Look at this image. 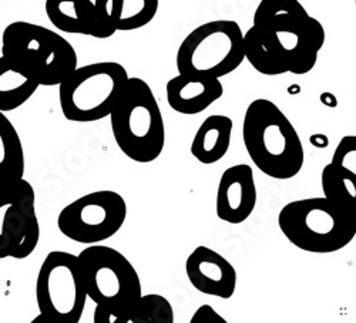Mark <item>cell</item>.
<instances>
[{
    "mask_svg": "<svg viewBox=\"0 0 356 323\" xmlns=\"http://www.w3.org/2000/svg\"><path fill=\"white\" fill-rule=\"evenodd\" d=\"M126 218V199L118 192L103 190L66 205L58 214L57 226L66 238L92 247L114 237Z\"/></svg>",
    "mask_w": 356,
    "mask_h": 323,
    "instance_id": "10",
    "label": "cell"
},
{
    "mask_svg": "<svg viewBox=\"0 0 356 323\" xmlns=\"http://www.w3.org/2000/svg\"><path fill=\"white\" fill-rule=\"evenodd\" d=\"M321 183L323 198L356 220V174L328 164L322 169Z\"/></svg>",
    "mask_w": 356,
    "mask_h": 323,
    "instance_id": "20",
    "label": "cell"
},
{
    "mask_svg": "<svg viewBox=\"0 0 356 323\" xmlns=\"http://www.w3.org/2000/svg\"><path fill=\"white\" fill-rule=\"evenodd\" d=\"M36 302L40 315L57 323H79L87 295L77 256L51 251L44 258L36 279Z\"/></svg>",
    "mask_w": 356,
    "mask_h": 323,
    "instance_id": "9",
    "label": "cell"
},
{
    "mask_svg": "<svg viewBox=\"0 0 356 323\" xmlns=\"http://www.w3.org/2000/svg\"><path fill=\"white\" fill-rule=\"evenodd\" d=\"M93 323H174V309L167 298L148 293L122 309L96 306Z\"/></svg>",
    "mask_w": 356,
    "mask_h": 323,
    "instance_id": "16",
    "label": "cell"
},
{
    "mask_svg": "<svg viewBox=\"0 0 356 323\" xmlns=\"http://www.w3.org/2000/svg\"><path fill=\"white\" fill-rule=\"evenodd\" d=\"M103 22L114 32L137 31L150 23L159 0H93Z\"/></svg>",
    "mask_w": 356,
    "mask_h": 323,
    "instance_id": "17",
    "label": "cell"
},
{
    "mask_svg": "<svg viewBox=\"0 0 356 323\" xmlns=\"http://www.w3.org/2000/svg\"><path fill=\"white\" fill-rule=\"evenodd\" d=\"M40 240L36 194L24 179L0 191V259L31 256Z\"/></svg>",
    "mask_w": 356,
    "mask_h": 323,
    "instance_id": "11",
    "label": "cell"
},
{
    "mask_svg": "<svg viewBox=\"0 0 356 323\" xmlns=\"http://www.w3.org/2000/svg\"><path fill=\"white\" fill-rule=\"evenodd\" d=\"M224 87L220 80L178 74L165 85L170 107L186 115L200 114L222 97Z\"/></svg>",
    "mask_w": 356,
    "mask_h": 323,
    "instance_id": "15",
    "label": "cell"
},
{
    "mask_svg": "<svg viewBox=\"0 0 356 323\" xmlns=\"http://www.w3.org/2000/svg\"><path fill=\"white\" fill-rule=\"evenodd\" d=\"M5 185H2V184H0V191H2V188H3Z\"/></svg>",
    "mask_w": 356,
    "mask_h": 323,
    "instance_id": "25",
    "label": "cell"
},
{
    "mask_svg": "<svg viewBox=\"0 0 356 323\" xmlns=\"http://www.w3.org/2000/svg\"><path fill=\"white\" fill-rule=\"evenodd\" d=\"M232 120L222 114H213L202 122L191 142V154L204 165L224 158L229 150Z\"/></svg>",
    "mask_w": 356,
    "mask_h": 323,
    "instance_id": "18",
    "label": "cell"
},
{
    "mask_svg": "<svg viewBox=\"0 0 356 323\" xmlns=\"http://www.w3.org/2000/svg\"><path fill=\"white\" fill-rule=\"evenodd\" d=\"M24 151L22 140L8 117L0 113V184L23 180Z\"/></svg>",
    "mask_w": 356,
    "mask_h": 323,
    "instance_id": "19",
    "label": "cell"
},
{
    "mask_svg": "<svg viewBox=\"0 0 356 323\" xmlns=\"http://www.w3.org/2000/svg\"><path fill=\"white\" fill-rule=\"evenodd\" d=\"M31 323H57V322H54V320H51V319H49V317H46V316L39 313Z\"/></svg>",
    "mask_w": 356,
    "mask_h": 323,
    "instance_id": "24",
    "label": "cell"
},
{
    "mask_svg": "<svg viewBox=\"0 0 356 323\" xmlns=\"http://www.w3.org/2000/svg\"><path fill=\"white\" fill-rule=\"evenodd\" d=\"M338 168L356 174V137L346 135L341 140L335 149L332 161L330 163Z\"/></svg>",
    "mask_w": 356,
    "mask_h": 323,
    "instance_id": "22",
    "label": "cell"
},
{
    "mask_svg": "<svg viewBox=\"0 0 356 323\" xmlns=\"http://www.w3.org/2000/svg\"><path fill=\"white\" fill-rule=\"evenodd\" d=\"M278 225L293 247L311 254L338 252L356 237V220L323 197L286 204Z\"/></svg>",
    "mask_w": 356,
    "mask_h": 323,
    "instance_id": "5",
    "label": "cell"
},
{
    "mask_svg": "<svg viewBox=\"0 0 356 323\" xmlns=\"http://www.w3.org/2000/svg\"><path fill=\"white\" fill-rule=\"evenodd\" d=\"M44 9L50 23L62 32L96 39L115 33L103 22L93 0H47Z\"/></svg>",
    "mask_w": 356,
    "mask_h": 323,
    "instance_id": "14",
    "label": "cell"
},
{
    "mask_svg": "<svg viewBox=\"0 0 356 323\" xmlns=\"http://www.w3.org/2000/svg\"><path fill=\"white\" fill-rule=\"evenodd\" d=\"M245 60L244 33L234 20L204 23L183 40L177 51L178 74L220 80Z\"/></svg>",
    "mask_w": 356,
    "mask_h": 323,
    "instance_id": "7",
    "label": "cell"
},
{
    "mask_svg": "<svg viewBox=\"0 0 356 323\" xmlns=\"http://www.w3.org/2000/svg\"><path fill=\"white\" fill-rule=\"evenodd\" d=\"M129 78L127 70L115 62L77 67L58 84V101L66 120L93 123L106 119Z\"/></svg>",
    "mask_w": 356,
    "mask_h": 323,
    "instance_id": "6",
    "label": "cell"
},
{
    "mask_svg": "<svg viewBox=\"0 0 356 323\" xmlns=\"http://www.w3.org/2000/svg\"><path fill=\"white\" fill-rule=\"evenodd\" d=\"M87 299L96 306L122 309L143 297L140 276L133 263L114 248L92 245L77 255Z\"/></svg>",
    "mask_w": 356,
    "mask_h": 323,
    "instance_id": "8",
    "label": "cell"
},
{
    "mask_svg": "<svg viewBox=\"0 0 356 323\" xmlns=\"http://www.w3.org/2000/svg\"><path fill=\"white\" fill-rule=\"evenodd\" d=\"M190 323H228L213 306L201 305L191 316Z\"/></svg>",
    "mask_w": 356,
    "mask_h": 323,
    "instance_id": "23",
    "label": "cell"
},
{
    "mask_svg": "<svg viewBox=\"0 0 356 323\" xmlns=\"http://www.w3.org/2000/svg\"><path fill=\"white\" fill-rule=\"evenodd\" d=\"M2 57L39 87L58 85L77 69V53L63 36L29 22L6 26L2 35Z\"/></svg>",
    "mask_w": 356,
    "mask_h": 323,
    "instance_id": "3",
    "label": "cell"
},
{
    "mask_svg": "<svg viewBox=\"0 0 356 323\" xmlns=\"http://www.w3.org/2000/svg\"><path fill=\"white\" fill-rule=\"evenodd\" d=\"M186 272L201 293L229 299L236 289V271L222 255L209 247H197L187 258Z\"/></svg>",
    "mask_w": 356,
    "mask_h": 323,
    "instance_id": "13",
    "label": "cell"
},
{
    "mask_svg": "<svg viewBox=\"0 0 356 323\" xmlns=\"http://www.w3.org/2000/svg\"><path fill=\"white\" fill-rule=\"evenodd\" d=\"M257 199L254 171L248 164L232 165L222 172L216 201L221 221L232 225L245 222L255 210Z\"/></svg>",
    "mask_w": 356,
    "mask_h": 323,
    "instance_id": "12",
    "label": "cell"
},
{
    "mask_svg": "<svg viewBox=\"0 0 356 323\" xmlns=\"http://www.w3.org/2000/svg\"><path fill=\"white\" fill-rule=\"evenodd\" d=\"M39 89V85L16 72L6 58L0 57V113L22 107Z\"/></svg>",
    "mask_w": 356,
    "mask_h": 323,
    "instance_id": "21",
    "label": "cell"
},
{
    "mask_svg": "<svg viewBox=\"0 0 356 323\" xmlns=\"http://www.w3.org/2000/svg\"><path fill=\"white\" fill-rule=\"evenodd\" d=\"M325 43V28L298 0H262L244 35L245 58L261 74H308Z\"/></svg>",
    "mask_w": 356,
    "mask_h": 323,
    "instance_id": "1",
    "label": "cell"
},
{
    "mask_svg": "<svg viewBox=\"0 0 356 323\" xmlns=\"http://www.w3.org/2000/svg\"><path fill=\"white\" fill-rule=\"evenodd\" d=\"M110 119L118 149L130 160L147 164L161 156L165 144L163 114L152 87L143 78H129Z\"/></svg>",
    "mask_w": 356,
    "mask_h": 323,
    "instance_id": "4",
    "label": "cell"
},
{
    "mask_svg": "<svg viewBox=\"0 0 356 323\" xmlns=\"http://www.w3.org/2000/svg\"><path fill=\"white\" fill-rule=\"evenodd\" d=\"M243 140L250 158L274 180H291L305 161L304 147L288 117L266 99L254 100L244 115Z\"/></svg>",
    "mask_w": 356,
    "mask_h": 323,
    "instance_id": "2",
    "label": "cell"
}]
</instances>
